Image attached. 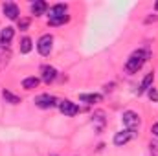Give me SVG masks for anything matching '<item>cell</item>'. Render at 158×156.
<instances>
[{"instance_id":"6da1fadb","label":"cell","mask_w":158,"mask_h":156,"mask_svg":"<svg viewBox=\"0 0 158 156\" xmlns=\"http://www.w3.org/2000/svg\"><path fill=\"white\" fill-rule=\"evenodd\" d=\"M149 57H151L149 48H140V50L132 51L131 57H129L127 63H125V72H127V74H136V72H140L142 66L149 61Z\"/></svg>"},{"instance_id":"7a4b0ae2","label":"cell","mask_w":158,"mask_h":156,"mask_svg":"<svg viewBox=\"0 0 158 156\" xmlns=\"http://www.w3.org/2000/svg\"><path fill=\"white\" fill-rule=\"evenodd\" d=\"M70 20V15H68V6L66 4H55L50 7L48 11V26H63Z\"/></svg>"},{"instance_id":"3957f363","label":"cell","mask_w":158,"mask_h":156,"mask_svg":"<svg viewBox=\"0 0 158 156\" xmlns=\"http://www.w3.org/2000/svg\"><path fill=\"white\" fill-rule=\"evenodd\" d=\"M121 123H123L125 130L136 134L140 130V127H142V117H140L138 112H134V110H125L121 114Z\"/></svg>"},{"instance_id":"277c9868","label":"cell","mask_w":158,"mask_h":156,"mask_svg":"<svg viewBox=\"0 0 158 156\" xmlns=\"http://www.w3.org/2000/svg\"><path fill=\"white\" fill-rule=\"evenodd\" d=\"M53 50V37L50 33H44L40 35L39 40H37V51H39L42 57H48Z\"/></svg>"},{"instance_id":"5b68a950","label":"cell","mask_w":158,"mask_h":156,"mask_svg":"<svg viewBox=\"0 0 158 156\" xmlns=\"http://www.w3.org/2000/svg\"><path fill=\"white\" fill-rule=\"evenodd\" d=\"M35 107H39L42 110H48V109L59 107V99L52 94H40V96L35 97Z\"/></svg>"},{"instance_id":"8992f818","label":"cell","mask_w":158,"mask_h":156,"mask_svg":"<svg viewBox=\"0 0 158 156\" xmlns=\"http://www.w3.org/2000/svg\"><path fill=\"white\" fill-rule=\"evenodd\" d=\"M59 110L64 114V116L72 117L79 114L81 112V109L77 107V103H74V101H70V99H63V101H59Z\"/></svg>"},{"instance_id":"52a82bcc","label":"cell","mask_w":158,"mask_h":156,"mask_svg":"<svg viewBox=\"0 0 158 156\" xmlns=\"http://www.w3.org/2000/svg\"><path fill=\"white\" fill-rule=\"evenodd\" d=\"M59 76V72L53 68V66H50V64H42L40 66V81L42 83H46V84H52L55 79Z\"/></svg>"},{"instance_id":"ba28073f","label":"cell","mask_w":158,"mask_h":156,"mask_svg":"<svg viewBox=\"0 0 158 156\" xmlns=\"http://www.w3.org/2000/svg\"><path fill=\"white\" fill-rule=\"evenodd\" d=\"M2 13L6 15V18L9 20H19V15H20V9L15 2H4L2 4Z\"/></svg>"},{"instance_id":"9c48e42d","label":"cell","mask_w":158,"mask_h":156,"mask_svg":"<svg viewBox=\"0 0 158 156\" xmlns=\"http://www.w3.org/2000/svg\"><path fill=\"white\" fill-rule=\"evenodd\" d=\"M15 37V28H11V26H6V28H2L0 30V46L2 48H9V44H11V40Z\"/></svg>"},{"instance_id":"30bf717a","label":"cell","mask_w":158,"mask_h":156,"mask_svg":"<svg viewBox=\"0 0 158 156\" xmlns=\"http://www.w3.org/2000/svg\"><path fill=\"white\" fill-rule=\"evenodd\" d=\"M132 138H134V134H132V132H129V130H119V132L114 134L112 143H114L116 147H123V145H127Z\"/></svg>"},{"instance_id":"8fae6325","label":"cell","mask_w":158,"mask_h":156,"mask_svg":"<svg viewBox=\"0 0 158 156\" xmlns=\"http://www.w3.org/2000/svg\"><path fill=\"white\" fill-rule=\"evenodd\" d=\"M92 125H94V129L98 132H103V129L107 125V117H105V112L103 110H96L92 114Z\"/></svg>"},{"instance_id":"7c38bea8","label":"cell","mask_w":158,"mask_h":156,"mask_svg":"<svg viewBox=\"0 0 158 156\" xmlns=\"http://www.w3.org/2000/svg\"><path fill=\"white\" fill-rule=\"evenodd\" d=\"M30 11H31V15L40 17V15H44V13L48 11V4H46L44 0H35V2L30 4Z\"/></svg>"},{"instance_id":"4fadbf2b","label":"cell","mask_w":158,"mask_h":156,"mask_svg":"<svg viewBox=\"0 0 158 156\" xmlns=\"http://www.w3.org/2000/svg\"><path fill=\"white\" fill-rule=\"evenodd\" d=\"M79 101L86 105H94V103H101L103 96L101 94H79Z\"/></svg>"},{"instance_id":"5bb4252c","label":"cell","mask_w":158,"mask_h":156,"mask_svg":"<svg viewBox=\"0 0 158 156\" xmlns=\"http://www.w3.org/2000/svg\"><path fill=\"white\" fill-rule=\"evenodd\" d=\"M153 81H155V72H149V74H145V77L142 79V84H140V88H138V94H143V92H147V90L153 86Z\"/></svg>"},{"instance_id":"9a60e30c","label":"cell","mask_w":158,"mask_h":156,"mask_svg":"<svg viewBox=\"0 0 158 156\" xmlns=\"http://www.w3.org/2000/svg\"><path fill=\"white\" fill-rule=\"evenodd\" d=\"M40 84V77H35V76H30V77L22 79V88L24 90H35Z\"/></svg>"},{"instance_id":"2e32d148","label":"cell","mask_w":158,"mask_h":156,"mask_svg":"<svg viewBox=\"0 0 158 156\" xmlns=\"http://www.w3.org/2000/svg\"><path fill=\"white\" fill-rule=\"evenodd\" d=\"M2 97L6 99V103H9V105H19V103H22V99L19 97V96H15L13 92H9V90H2Z\"/></svg>"},{"instance_id":"e0dca14e","label":"cell","mask_w":158,"mask_h":156,"mask_svg":"<svg viewBox=\"0 0 158 156\" xmlns=\"http://www.w3.org/2000/svg\"><path fill=\"white\" fill-rule=\"evenodd\" d=\"M19 48H20V53H22V55H26V53H30V51L33 50V40L30 39V37H22Z\"/></svg>"},{"instance_id":"ac0fdd59","label":"cell","mask_w":158,"mask_h":156,"mask_svg":"<svg viewBox=\"0 0 158 156\" xmlns=\"http://www.w3.org/2000/svg\"><path fill=\"white\" fill-rule=\"evenodd\" d=\"M30 24H31V18H30V17L19 18V30H20V31H26V30L30 28Z\"/></svg>"},{"instance_id":"d6986e66","label":"cell","mask_w":158,"mask_h":156,"mask_svg":"<svg viewBox=\"0 0 158 156\" xmlns=\"http://www.w3.org/2000/svg\"><path fill=\"white\" fill-rule=\"evenodd\" d=\"M147 97L153 101V103H158V88H155V86H151L149 90H147Z\"/></svg>"},{"instance_id":"ffe728a7","label":"cell","mask_w":158,"mask_h":156,"mask_svg":"<svg viewBox=\"0 0 158 156\" xmlns=\"http://www.w3.org/2000/svg\"><path fill=\"white\" fill-rule=\"evenodd\" d=\"M149 151H151V154L153 156H158V143H149Z\"/></svg>"},{"instance_id":"44dd1931","label":"cell","mask_w":158,"mask_h":156,"mask_svg":"<svg viewBox=\"0 0 158 156\" xmlns=\"http://www.w3.org/2000/svg\"><path fill=\"white\" fill-rule=\"evenodd\" d=\"M151 134L158 138V121H156V123H153V127H151Z\"/></svg>"},{"instance_id":"7402d4cb","label":"cell","mask_w":158,"mask_h":156,"mask_svg":"<svg viewBox=\"0 0 158 156\" xmlns=\"http://www.w3.org/2000/svg\"><path fill=\"white\" fill-rule=\"evenodd\" d=\"M156 20H158V15H153V17L145 18V24H151V22H156Z\"/></svg>"},{"instance_id":"603a6c76","label":"cell","mask_w":158,"mask_h":156,"mask_svg":"<svg viewBox=\"0 0 158 156\" xmlns=\"http://www.w3.org/2000/svg\"><path fill=\"white\" fill-rule=\"evenodd\" d=\"M112 86H114V83H110V84H105V92H112V90H114Z\"/></svg>"},{"instance_id":"cb8c5ba5","label":"cell","mask_w":158,"mask_h":156,"mask_svg":"<svg viewBox=\"0 0 158 156\" xmlns=\"http://www.w3.org/2000/svg\"><path fill=\"white\" fill-rule=\"evenodd\" d=\"M155 9H156V11H158V2H156V4H155Z\"/></svg>"},{"instance_id":"d4e9b609","label":"cell","mask_w":158,"mask_h":156,"mask_svg":"<svg viewBox=\"0 0 158 156\" xmlns=\"http://www.w3.org/2000/svg\"><path fill=\"white\" fill-rule=\"evenodd\" d=\"M53 156H57V154H53Z\"/></svg>"}]
</instances>
